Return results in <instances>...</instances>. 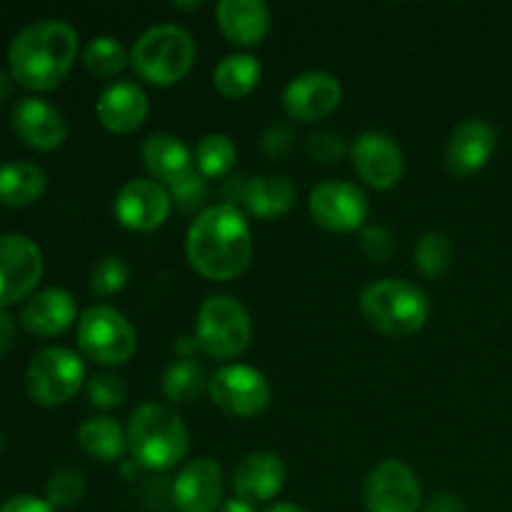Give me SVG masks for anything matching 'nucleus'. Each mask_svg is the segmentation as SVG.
Returning <instances> with one entry per match:
<instances>
[{
  "label": "nucleus",
  "mask_w": 512,
  "mask_h": 512,
  "mask_svg": "<svg viewBox=\"0 0 512 512\" xmlns=\"http://www.w3.org/2000/svg\"><path fill=\"white\" fill-rule=\"evenodd\" d=\"M175 350H178L183 358H193L200 350L198 338H195V335H183V338H178V343H175Z\"/></svg>",
  "instance_id": "obj_42"
},
{
  "label": "nucleus",
  "mask_w": 512,
  "mask_h": 512,
  "mask_svg": "<svg viewBox=\"0 0 512 512\" xmlns=\"http://www.w3.org/2000/svg\"><path fill=\"white\" fill-rule=\"evenodd\" d=\"M148 110V95L133 80H115V83L105 85L95 103L100 125L118 135L135 133L148 118Z\"/></svg>",
  "instance_id": "obj_18"
},
{
  "label": "nucleus",
  "mask_w": 512,
  "mask_h": 512,
  "mask_svg": "<svg viewBox=\"0 0 512 512\" xmlns=\"http://www.w3.org/2000/svg\"><path fill=\"white\" fill-rule=\"evenodd\" d=\"M13 130L25 145L35 150H55L65 143L68 125L58 108L43 98H23L10 115Z\"/></svg>",
  "instance_id": "obj_20"
},
{
  "label": "nucleus",
  "mask_w": 512,
  "mask_h": 512,
  "mask_svg": "<svg viewBox=\"0 0 512 512\" xmlns=\"http://www.w3.org/2000/svg\"><path fill=\"white\" fill-rule=\"evenodd\" d=\"M208 373L195 358H180L163 373V395L175 405L193 403L203 390H208Z\"/></svg>",
  "instance_id": "obj_28"
},
{
  "label": "nucleus",
  "mask_w": 512,
  "mask_h": 512,
  "mask_svg": "<svg viewBox=\"0 0 512 512\" xmlns=\"http://www.w3.org/2000/svg\"><path fill=\"white\" fill-rule=\"evenodd\" d=\"M128 280V263L118 255H108L100 263H95L93 273H90V293L98 295V298H110V295L120 293L128 285Z\"/></svg>",
  "instance_id": "obj_33"
},
{
  "label": "nucleus",
  "mask_w": 512,
  "mask_h": 512,
  "mask_svg": "<svg viewBox=\"0 0 512 512\" xmlns=\"http://www.w3.org/2000/svg\"><path fill=\"white\" fill-rule=\"evenodd\" d=\"M0 450H3V433H0Z\"/></svg>",
  "instance_id": "obj_47"
},
{
  "label": "nucleus",
  "mask_w": 512,
  "mask_h": 512,
  "mask_svg": "<svg viewBox=\"0 0 512 512\" xmlns=\"http://www.w3.org/2000/svg\"><path fill=\"white\" fill-rule=\"evenodd\" d=\"M293 148V130L288 125H273L263 135V150L270 158H283Z\"/></svg>",
  "instance_id": "obj_38"
},
{
  "label": "nucleus",
  "mask_w": 512,
  "mask_h": 512,
  "mask_svg": "<svg viewBox=\"0 0 512 512\" xmlns=\"http://www.w3.org/2000/svg\"><path fill=\"white\" fill-rule=\"evenodd\" d=\"M343 103V85L328 70H308L283 90V108L293 120L313 123L328 118Z\"/></svg>",
  "instance_id": "obj_15"
},
{
  "label": "nucleus",
  "mask_w": 512,
  "mask_h": 512,
  "mask_svg": "<svg viewBox=\"0 0 512 512\" xmlns=\"http://www.w3.org/2000/svg\"><path fill=\"white\" fill-rule=\"evenodd\" d=\"M308 210L320 228L330 233H353L365 228L370 200L363 188L348 180H325L310 193Z\"/></svg>",
  "instance_id": "obj_10"
},
{
  "label": "nucleus",
  "mask_w": 512,
  "mask_h": 512,
  "mask_svg": "<svg viewBox=\"0 0 512 512\" xmlns=\"http://www.w3.org/2000/svg\"><path fill=\"white\" fill-rule=\"evenodd\" d=\"M48 185V175L30 160L0 165V203L10 208H25L40 200Z\"/></svg>",
  "instance_id": "obj_26"
},
{
  "label": "nucleus",
  "mask_w": 512,
  "mask_h": 512,
  "mask_svg": "<svg viewBox=\"0 0 512 512\" xmlns=\"http://www.w3.org/2000/svg\"><path fill=\"white\" fill-rule=\"evenodd\" d=\"M78 30L63 20H38L13 38L8 50L10 78L23 88L55 90L78 58Z\"/></svg>",
  "instance_id": "obj_2"
},
{
  "label": "nucleus",
  "mask_w": 512,
  "mask_h": 512,
  "mask_svg": "<svg viewBox=\"0 0 512 512\" xmlns=\"http://www.w3.org/2000/svg\"><path fill=\"white\" fill-rule=\"evenodd\" d=\"M173 210L168 188L158 180L135 178L128 180L115 195V218L123 228L135 233L158 230Z\"/></svg>",
  "instance_id": "obj_14"
},
{
  "label": "nucleus",
  "mask_w": 512,
  "mask_h": 512,
  "mask_svg": "<svg viewBox=\"0 0 512 512\" xmlns=\"http://www.w3.org/2000/svg\"><path fill=\"white\" fill-rule=\"evenodd\" d=\"M350 160L360 178L375 190H390L403 180L405 155L398 140L380 130L360 133L350 145Z\"/></svg>",
  "instance_id": "obj_13"
},
{
  "label": "nucleus",
  "mask_w": 512,
  "mask_h": 512,
  "mask_svg": "<svg viewBox=\"0 0 512 512\" xmlns=\"http://www.w3.org/2000/svg\"><path fill=\"white\" fill-rule=\"evenodd\" d=\"M263 75V65L250 53L225 55L213 70V85L223 98L240 100L253 93Z\"/></svg>",
  "instance_id": "obj_27"
},
{
  "label": "nucleus",
  "mask_w": 512,
  "mask_h": 512,
  "mask_svg": "<svg viewBox=\"0 0 512 512\" xmlns=\"http://www.w3.org/2000/svg\"><path fill=\"white\" fill-rule=\"evenodd\" d=\"M428 293L418 283L403 278H383L370 283L360 295V313L370 328L388 338H410L430 320Z\"/></svg>",
  "instance_id": "obj_4"
},
{
  "label": "nucleus",
  "mask_w": 512,
  "mask_h": 512,
  "mask_svg": "<svg viewBox=\"0 0 512 512\" xmlns=\"http://www.w3.org/2000/svg\"><path fill=\"white\" fill-rule=\"evenodd\" d=\"M218 512H255V505L245 503V500L240 498H230V500H223V505H220Z\"/></svg>",
  "instance_id": "obj_43"
},
{
  "label": "nucleus",
  "mask_w": 512,
  "mask_h": 512,
  "mask_svg": "<svg viewBox=\"0 0 512 512\" xmlns=\"http://www.w3.org/2000/svg\"><path fill=\"white\" fill-rule=\"evenodd\" d=\"M285 475L288 473H285V463L280 455L270 453V450L245 455L233 470L235 498L250 505L270 503L283 490Z\"/></svg>",
  "instance_id": "obj_19"
},
{
  "label": "nucleus",
  "mask_w": 512,
  "mask_h": 512,
  "mask_svg": "<svg viewBox=\"0 0 512 512\" xmlns=\"http://www.w3.org/2000/svg\"><path fill=\"white\" fill-rule=\"evenodd\" d=\"M425 512H468V505L458 493H435L425 505Z\"/></svg>",
  "instance_id": "obj_40"
},
{
  "label": "nucleus",
  "mask_w": 512,
  "mask_h": 512,
  "mask_svg": "<svg viewBox=\"0 0 512 512\" xmlns=\"http://www.w3.org/2000/svg\"><path fill=\"white\" fill-rule=\"evenodd\" d=\"M0 512H58V508H53L48 500L35 498V495H15L0 505Z\"/></svg>",
  "instance_id": "obj_39"
},
{
  "label": "nucleus",
  "mask_w": 512,
  "mask_h": 512,
  "mask_svg": "<svg viewBox=\"0 0 512 512\" xmlns=\"http://www.w3.org/2000/svg\"><path fill=\"white\" fill-rule=\"evenodd\" d=\"M363 498L368 512H418L423 505V488L408 463L390 458L370 470Z\"/></svg>",
  "instance_id": "obj_11"
},
{
  "label": "nucleus",
  "mask_w": 512,
  "mask_h": 512,
  "mask_svg": "<svg viewBox=\"0 0 512 512\" xmlns=\"http://www.w3.org/2000/svg\"><path fill=\"white\" fill-rule=\"evenodd\" d=\"M208 395L223 413L235 418H255L273 398L268 378L250 365H223L208 380Z\"/></svg>",
  "instance_id": "obj_9"
},
{
  "label": "nucleus",
  "mask_w": 512,
  "mask_h": 512,
  "mask_svg": "<svg viewBox=\"0 0 512 512\" xmlns=\"http://www.w3.org/2000/svg\"><path fill=\"white\" fill-rule=\"evenodd\" d=\"M85 363L78 353L68 348H45L30 360L25 373L28 395L43 408H58L70 403L83 388Z\"/></svg>",
  "instance_id": "obj_8"
},
{
  "label": "nucleus",
  "mask_w": 512,
  "mask_h": 512,
  "mask_svg": "<svg viewBox=\"0 0 512 512\" xmlns=\"http://www.w3.org/2000/svg\"><path fill=\"white\" fill-rule=\"evenodd\" d=\"M498 150V130L483 118H468L450 133L445 145V165L455 178H470L493 160Z\"/></svg>",
  "instance_id": "obj_16"
},
{
  "label": "nucleus",
  "mask_w": 512,
  "mask_h": 512,
  "mask_svg": "<svg viewBox=\"0 0 512 512\" xmlns=\"http://www.w3.org/2000/svg\"><path fill=\"white\" fill-rule=\"evenodd\" d=\"M195 338H198L200 353L208 358H238L253 340V323H250L248 310L233 295H210L198 310Z\"/></svg>",
  "instance_id": "obj_6"
},
{
  "label": "nucleus",
  "mask_w": 512,
  "mask_h": 512,
  "mask_svg": "<svg viewBox=\"0 0 512 512\" xmlns=\"http://www.w3.org/2000/svg\"><path fill=\"white\" fill-rule=\"evenodd\" d=\"M298 200V188L288 175H258L243 188V205L255 218H280Z\"/></svg>",
  "instance_id": "obj_24"
},
{
  "label": "nucleus",
  "mask_w": 512,
  "mask_h": 512,
  "mask_svg": "<svg viewBox=\"0 0 512 512\" xmlns=\"http://www.w3.org/2000/svg\"><path fill=\"white\" fill-rule=\"evenodd\" d=\"M78 345L100 365H123L138 350L133 323L113 305H93L78 320Z\"/></svg>",
  "instance_id": "obj_7"
},
{
  "label": "nucleus",
  "mask_w": 512,
  "mask_h": 512,
  "mask_svg": "<svg viewBox=\"0 0 512 512\" xmlns=\"http://www.w3.org/2000/svg\"><path fill=\"white\" fill-rule=\"evenodd\" d=\"M75 315H78V305L68 290L45 288L25 303L20 320L30 335L53 338V335L65 333L75 323Z\"/></svg>",
  "instance_id": "obj_22"
},
{
  "label": "nucleus",
  "mask_w": 512,
  "mask_h": 512,
  "mask_svg": "<svg viewBox=\"0 0 512 512\" xmlns=\"http://www.w3.org/2000/svg\"><path fill=\"white\" fill-rule=\"evenodd\" d=\"M223 490V468L213 458H195L180 468L170 485V498L180 512H218Z\"/></svg>",
  "instance_id": "obj_17"
},
{
  "label": "nucleus",
  "mask_w": 512,
  "mask_h": 512,
  "mask_svg": "<svg viewBox=\"0 0 512 512\" xmlns=\"http://www.w3.org/2000/svg\"><path fill=\"white\" fill-rule=\"evenodd\" d=\"M195 170H198L203 178H223L230 170L235 168V160H238V148H235L233 138L225 133H210L205 135L198 143L193 153Z\"/></svg>",
  "instance_id": "obj_29"
},
{
  "label": "nucleus",
  "mask_w": 512,
  "mask_h": 512,
  "mask_svg": "<svg viewBox=\"0 0 512 512\" xmlns=\"http://www.w3.org/2000/svg\"><path fill=\"white\" fill-rule=\"evenodd\" d=\"M128 398V388H125L123 378L110 373H100L95 378H90L88 383V400L93 408L100 410H113L120 408Z\"/></svg>",
  "instance_id": "obj_34"
},
{
  "label": "nucleus",
  "mask_w": 512,
  "mask_h": 512,
  "mask_svg": "<svg viewBox=\"0 0 512 512\" xmlns=\"http://www.w3.org/2000/svg\"><path fill=\"white\" fill-rule=\"evenodd\" d=\"M198 45L190 30L175 23H160L145 30L130 50V65L148 83L168 88L193 70Z\"/></svg>",
  "instance_id": "obj_5"
},
{
  "label": "nucleus",
  "mask_w": 512,
  "mask_h": 512,
  "mask_svg": "<svg viewBox=\"0 0 512 512\" xmlns=\"http://www.w3.org/2000/svg\"><path fill=\"white\" fill-rule=\"evenodd\" d=\"M43 278V253L20 233L0 235V308L25 300Z\"/></svg>",
  "instance_id": "obj_12"
},
{
  "label": "nucleus",
  "mask_w": 512,
  "mask_h": 512,
  "mask_svg": "<svg viewBox=\"0 0 512 512\" xmlns=\"http://www.w3.org/2000/svg\"><path fill=\"white\" fill-rule=\"evenodd\" d=\"M143 163L158 183L173 185L193 173V153L173 133H155L143 143Z\"/></svg>",
  "instance_id": "obj_23"
},
{
  "label": "nucleus",
  "mask_w": 512,
  "mask_h": 512,
  "mask_svg": "<svg viewBox=\"0 0 512 512\" xmlns=\"http://www.w3.org/2000/svg\"><path fill=\"white\" fill-rule=\"evenodd\" d=\"M13 343H15V323L13 318L0 308V358L13 350Z\"/></svg>",
  "instance_id": "obj_41"
},
{
  "label": "nucleus",
  "mask_w": 512,
  "mask_h": 512,
  "mask_svg": "<svg viewBox=\"0 0 512 512\" xmlns=\"http://www.w3.org/2000/svg\"><path fill=\"white\" fill-rule=\"evenodd\" d=\"M130 63V53L113 35H98L83 50V65L95 78H115Z\"/></svg>",
  "instance_id": "obj_30"
},
{
  "label": "nucleus",
  "mask_w": 512,
  "mask_h": 512,
  "mask_svg": "<svg viewBox=\"0 0 512 512\" xmlns=\"http://www.w3.org/2000/svg\"><path fill=\"white\" fill-rule=\"evenodd\" d=\"M253 230L235 205H208L195 215L185 235L190 268L215 283H228L248 270L253 260Z\"/></svg>",
  "instance_id": "obj_1"
},
{
  "label": "nucleus",
  "mask_w": 512,
  "mask_h": 512,
  "mask_svg": "<svg viewBox=\"0 0 512 512\" xmlns=\"http://www.w3.org/2000/svg\"><path fill=\"white\" fill-rule=\"evenodd\" d=\"M360 250L373 263H385L395 253V238L385 225H365L360 230Z\"/></svg>",
  "instance_id": "obj_37"
},
{
  "label": "nucleus",
  "mask_w": 512,
  "mask_h": 512,
  "mask_svg": "<svg viewBox=\"0 0 512 512\" xmlns=\"http://www.w3.org/2000/svg\"><path fill=\"white\" fill-rule=\"evenodd\" d=\"M85 490H88L85 475L80 470L63 468L50 475L48 485H45V495H48L45 500L53 508H73L85 498Z\"/></svg>",
  "instance_id": "obj_32"
},
{
  "label": "nucleus",
  "mask_w": 512,
  "mask_h": 512,
  "mask_svg": "<svg viewBox=\"0 0 512 512\" xmlns=\"http://www.w3.org/2000/svg\"><path fill=\"white\" fill-rule=\"evenodd\" d=\"M265 512H308V510L300 508V505H295V503H278V505H273V508H268Z\"/></svg>",
  "instance_id": "obj_45"
},
{
  "label": "nucleus",
  "mask_w": 512,
  "mask_h": 512,
  "mask_svg": "<svg viewBox=\"0 0 512 512\" xmlns=\"http://www.w3.org/2000/svg\"><path fill=\"white\" fill-rule=\"evenodd\" d=\"M78 445L85 455L100 463H118L128 450V430L115 418L95 415L78 428Z\"/></svg>",
  "instance_id": "obj_25"
},
{
  "label": "nucleus",
  "mask_w": 512,
  "mask_h": 512,
  "mask_svg": "<svg viewBox=\"0 0 512 512\" xmlns=\"http://www.w3.org/2000/svg\"><path fill=\"white\" fill-rule=\"evenodd\" d=\"M175 8H183V10H193V8H203V3H175Z\"/></svg>",
  "instance_id": "obj_46"
},
{
  "label": "nucleus",
  "mask_w": 512,
  "mask_h": 512,
  "mask_svg": "<svg viewBox=\"0 0 512 512\" xmlns=\"http://www.w3.org/2000/svg\"><path fill=\"white\" fill-rule=\"evenodd\" d=\"M190 450V433L175 410L145 403L133 410L128 423V453L143 470L163 473L183 463Z\"/></svg>",
  "instance_id": "obj_3"
},
{
  "label": "nucleus",
  "mask_w": 512,
  "mask_h": 512,
  "mask_svg": "<svg viewBox=\"0 0 512 512\" xmlns=\"http://www.w3.org/2000/svg\"><path fill=\"white\" fill-rule=\"evenodd\" d=\"M308 153L315 163L335 165L350 153V148L340 133H333V130H318V133L310 135Z\"/></svg>",
  "instance_id": "obj_36"
},
{
  "label": "nucleus",
  "mask_w": 512,
  "mask_h": 512,
  "mask_svg": "<svg viewBox=\"0 0 512 512\" xmlns=\"http://www.w3.org/2000/svg\"><path fill=\"white\" fill-rule=\"evenodd\" d=\"M220 33L238 48H253L270 33L273 15L263 0H223L215 8Z\"/></svg>",
  "instance_id": "obj_21"
},
{
  "label": "nucleus",
  "mask_w": 512,
  "mask_h": 512,
  "mask_svg": "<svg viewBox=\"0 0 512 512\" xmlns=\"http://www.w3.org/2000/svg\"><path fill=\"white\" fill-rule=\"evenodd\" d=\"M168 193H170V200H173V205H178L180 210H198L200 205L208 200L210 185H208V178H203L198 170H193L190 175L180 178L178 183L168 185Z\"/></svg>",
  "instance_id": "obj_35"
},
{
  "label": "nucleus",
  "mask_w": 512,
  "mask_h": 512,
  "mask_svg": "<svg viewBox=\"0 0 512 512\" xmlns=\"http://www.w3.org/2000/svg\"><path fill=\"white\" fill-rule=\"evenodd\" d=\"M453 240L443 230H428L415 245V265L428 278H440L453 265Z\"/></svg>",
  "instance_id": "obj_31"
},
{
  "label": "nucleus",
  "mask_w": 512,
  "mask_h": 512,
  "mask_svg": "<svg viewBox=\"0 0 512 512\" xmlns=\"http://www.w3.org/2000/svg\"><path fill=\"white\" fill-rule=\"evenodd\" d=\"M10 95H13V78L0 70V105H5V100H10Z\"/></svg>",
  "instance_id": "obj_44"
}]
</instances>
